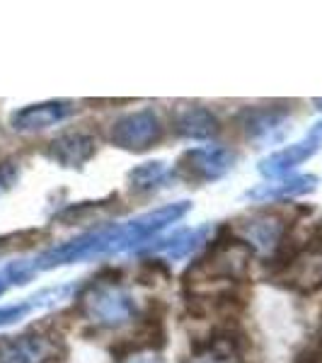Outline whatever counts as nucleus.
Wrapping results in <instances>:
<instances>
[{
  "label": "nucleus",
  "mask_w": 322,
  "mask_h": 363,
  "mask_svg": "<svg viewBox=\"0 0 322 363\" xmlns=\"http://www.w3.org/2000/svg\"><path fill=\"white\" fill-rule=\"evenodd\" d=\"M109 138L116 148L143 153L162 138V124L153 109H138V112L119 116L112 124Z\"/></svg>",
  "instance_id": "obj_4"
},
{
  "label": "nucleus",
  "mask_w": 322,
  "mask_h": 363,
  "mask_svg": "<svg viewBox=\"0 0 322 363\" xmlns=\"http://www.w3.org/2000/svg\"><path fill=\"white\" fill-rule=\"evenodd\" d=\"M250 257H252V247L243 238H216L206 257L196 262L187 279L201 277V281H235L245 274Z\"/></svg>",
  "instance_id": "obj_2"
},
{
  "label": "nucleus",
  "mask_w": 322,
  "mask_h": 363,
  "mask_svg": "<svg viewBox=\"0 0 322 363\" xmlns=\"http://www.w3.org/2000/svg\"><path fill=\"white\" fill-rule=\"evenodd\" d=\"M318 150H320V143L313 138L298 140L294 145H286V148H281L277 153L267 155L265 160H260V174L272 182L284 179L291 169H296L298 165H303L306 160H310Z\"/></svg>",
  "instance_id": "obj_9"
},
{
  "label": "nucleus",
  "mask_w": 322,
  "mask_h": 363,
  "mask_svg": "<svg viewBox=\"0 0 322 363\" xmlns=\"http://www.w3.org/2000/svg\"><path fill=\"white\" fill-rule=\"evenodd\" d=\"M235 153L223 145H206V148H191L187 150L179 160V172L187 179L196 182H216L223 174L231 172Z\"/></svg>",
  "instance_id": "obj_5"
},
{
  "label": "nucleus",
  "mask_w": 322,
  "mask_h": 363,
  "mask_svg": "<svg viewBox=\"0 0 322 363\" xmlns=\"http://www.w3.org/2000/svg\"><path fill=\"white\" fill-rule=\"evenodd\" d=\"M289 112L279 107H257V109H245L240 114V126L245 128L248 138L252 140H274L281 136V128L286 124Z\"/></svg>",
  "instance_id": "obj_12"
},
{
  "label": "nucleus",
  "mask_w": 322,
  "mask_h": 363,
  "mask_svg": "<svg viewBox=\"0 0 322 363\" xmlns=\"http://www.w3.org/2000/svg\"><path fill=\"white\" fill-rule=\"evenodd\" d=\"M80 306H83L87 320L102 327H112V330L131 322L133 315H136L133 296L114 284H92L80 296Z\"/></svg>",
  "instance_id": "obj_3"
},
{
  "label": "nucleus",
  "mask_w": 322,
  "mask_h": 363,
  "mask_svg": "<svg viewBox=\"0 0 322 363\" xmlns=\"http://www.w3.org/2000/svg\"><path fill=\"white\" fill-rule=\"evenodd\" d=\"M191 203L189 201H174L167 206H160L155 211H148L143 216L126 220V223H112L102 225L97 230L83 233V235L61 242L51 250L39 252L32 259H25L32 277H37L39 272H49L56 267L75 264V262H87L97 259V257L107 255H119V252H128L138 245L148 242L150 238H155L157 233H162L165 228L177 223L179 218H184L189 213Z\"/></svg>",
  "instance_id": "obj_1"
},
{
  "label": "nucleus",
  "mask_w": 322,
  "mask_h": 363,
  "mask_svg": "<svg viewBox=\"0 0 322 363\" xmlns=\"http://www.w3.org/2000/svg\"><path fill=\"white\" fill-rule=\"evenodd\" d=\"M318 182L320 179L315 177V174H296V177L269 182V184L257 186V189L248 191V199H255V201H279V199H296V196L310 194V191L318 189Z\"/></svg>",
  "instance_id": "obj_13"
},
{
  "label": "nucleus",
  "mask_w": 322,
  "mask_h": 363,
  "mask_svg": "<svg viewBox=\"0 0 322 363\" xmlns=\"http://www.w3.org/2000/svg\"><path fill=\"white\" fill-rule=\"evenodd\" d=\"M56 344L42 335L0 337V363H51Z\"/></svg>",
  "instance_id": "obj_7"
},
{
  "label": "nucleus",
  "mask_w": 322,
  "mask_h": 363,
  "mask_svg": "<svg viewBox=\"0 0 322 363\" xmlns=\"http://www.w3.org/2000/svg\"><path fill=\"white\" fill-rule=\"evenodd\" d=\"M20 179V167L15 162H0V196L8 194Z\"/></svg>",
  "instance_id": "obj_18"
},
{
  "label": "nucleus",
  "mask_w": 322,
  "mask_h": 363,
  "mask_svg": "<svg viewBox=\"0 0 322 363\" xmlns=\"http://www.w3.org/2000/svg\"><path fill=\"white\" fill-rule=\"evenodd\" d=\"M95 150H97V143L90 133L68 131L51 140L46 155H49V160H54L56 165L73 169V167H83L87 160H92Z\"/></svg>",
  "instance_id": "obj_8"
},
{
  "label": "nucleus",
  "mask_w": 322,
  "mask_h": 363,
  "mask_svg": "<svg viewBox=\"0 0 322 363\" xmlns=\"http://www.w3.org/2000/svg\"><path fill=\"white\" fill-rule=\"evenodd\" d=\"M218 119L206 107H187L174 119V131L189 140H206L218 133Z\"/></svg>",
  "instance_id": "obj_14"
},
{
  "label": "nucleus",
  "mask_w": 322,
  "mask_h": 363,
  "mask_svg": "<svg viewBox=\"0 0 322 363\" xmlns=\"http://www.w3.org/2000/svg\"><path fill=\"white\" fill-rule=\"evenodd\" d=\"M245 337L235 330H218L194 351L196 363H243Z\"/></svg>",
  "instance_id": "obj_10"
},
{
  "label": "nucleus",
  "mask_w": 322,
  "mask_h": 363,
  "mask_svg": "<svg viewBox=\"0 0 322 363\" xmlns=\"http://www.w3.org/2000/svg\"><path fill=\"white\" fill-rule=\"evenodd\" d=\"M124 363H162V359L157 354H150V351H136V354L128 356Z\"/></svg>",
  "instance_id": "obj_19"
},
{
  "label": "nucleus",
  "mask_w": 322,
  "mask_h": 363,
  "mask_svg": "<svg viewBox=\"0 0 322 363\" xmlns=\"http://www.w3.org/2000/svg\"><path fill=\"white\" fill-rule=\"evenodd\" d=\"M315 104H318V109H322V99H315Z\"/></svg>",
  "instance_id": "obj_22"
},
{
  "label": "nucleus",
  "mask_w": 322,
  "mask_h": 363,
  "mask_svg": "<svg viewBox=\"0 0 322 363\" xmlns=\"http://www.w3.org/2000/svg\"><path fill=\"white\" fill-rule=\"evenodd\" d=\"M240 233H243V240L250 245V247L257 250H277L281 245V240L286 238L289 228H286L284 218L277 213H260L248 218V223L240 225Z\"/></svg>",
  "instance_id": "obj_11"
},
{
  "label": "nucleus",
  "mask_w": 322,
  "mask_h": 363,
  "mask_svg": "<svg viewBox=\"0 0 322 363\" xmlns=\"http://www.w3.org/2000/svg\"><path fill=\"white\" fill-rule=\"evenodd\" d=\"M308 138L318 140V143H322V121H318V124H313V128H310Z\"/></svg>",
  "instance_id": "obj_20"
},
{
  "label": "nucleus",
  "mask_w": 322,
  "mask_h": 363,
  "mask_svg": "<svg viewBox=\"0 0 322 363\" xmlns=\"http://www.w3.org/2000/svg\"><path fill=\"white\" fill-rule=\"evenodd\" d=\"M68 294H70V286H58V289L42 291V294L29 298V301L15 303V306H3V308H0V330H3V327L15 325V322H20V320H25L32 310L46 308V306H56L58 298H66Z\"/></svg>",
  "instance_id": "obj_15"
},
{
  "label": "nucleus",
  "mask_w": 322,
  "mask_h": 363,
  "mask_svg": "<svg viewBox=\"0 0 322 363\" xmlns=\"http://www.w3.org/2000/svg\"><path fill=\"white\" fill-rule=\"evenodd\" d=\"M209 233H211L209 225L194 228V230H182V233H177V235L167 238L165 242L155 245V252H165L170 259H182V257L191 255L201 242H206Z\"/></svg>",
  "instance_id": "obj_16"
},
{
  "label": "nucleus",
  "mask_w": 322,
  "mask_h": 363,
  "mask_svg": "<svg viewBox=\"0 0 322 363\" xmlns=\"http://www.w3.org/2000/svg\"><path fill=\"white\" fill-rule=\"evenodd\" d=\"M73 112H75V107L70 102H66V99H51V102L27 104V107H22L10 114V126H13L17 133L44 131V128L66 121Z\"/></svg>",
  "instance_id": "obj_6"
},
{
  "label": "nucleus",
  "mask_w": 322,
  "mask_h": 363,
  "mask_svg": "<svg viewBox=\"0 0 322 363\" xmlns=\"http://www.w3.org/2000/svg\"><path fill=\"white\" fill-rule=\"evenodd\" d=\"M8 289H10V286H8V281H5V277H3V274H0V296H3Z\"/></svg>",
  "instance_id": "obj_21"
},
{
  "label": "nucleus",
  "mask_w": 322,
  "mask_h": 363,
  "mask_svg": "<svg viewBox=\"0 0 322 363\" xmlns=\"http://www.w3.org/2000/svg\"><path fill=\"white\" fill-rule=\"evenodd\" d=\"M165 177V162L155 160V162H143L136 169L128 172V182H131L133 189L145 191V189H153V186Z\"/></svg>",
  "instance_id": "obj_17"
}]
</instances>
